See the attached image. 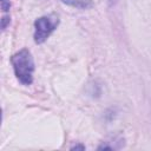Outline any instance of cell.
I'll return each mask as SVG.
<instances>
[{
  "label": "cell",
  "mask_w": 151,
  "mask_h": 151,
  "mask_svg": "<svg viewBox=\"0 0 151 151\" xmlns=\"http://www.w3.org/2000/svg\"><path fill=\"white\" fill-rule=\"evenodd\" d=\"M73 149H81V150H84V149H85V146H83V145H77V146H73V147H72V150H73Z\"/></svg>",
  "instance_id": "52a82bcc"
},
{
  "label": "cell",
  "mask_w": 151,
  "mask_h": 151,
  "mask_svg": "<svg viewBox=\"0 0 151 151\" xmlns=\"http://www.w3.org/2000/svg\"><path fill=\"white\" fill-rule=\"evenodd\" d=\"M107 2H109V5H114L118 2V0H107Z\"/></svg>",
  "instance_id": "8992f818"
},
{
  "label": "cell",
  "mask_w": 151,
  "mask_h": 151,
  "mask_svg": "<svg viewBox=\"0 0 151 151\" xmlns=\"http://www.w3.org/2000/svg\"><path fill=\"white\" fill-rule=\"evenodd\" d=\"M14 74L22 85H31L33 81L34 60L27 48H22L14 53L11 58Z\"/></svg>",
  "instance_id": "6da1fadb"
},
{
  "label": "cell",
  "mask_w": 151,
  "mask_h": 151,
  "mask_svg": "<svg viewBox=\"0 0 151 151\" xmlns=\"http://www.w3.org/2000/svg\"><path fill=\"white\" fill-rule=\"evenodd\" d=\"M60 1L67 6L80 9H86L92 7V0H60Z\"/></svg>",
  "instance_id": "3957f363"
},
{
  "label": "cell",
  "mask_w": 151,
  "mask_h": 151,
  "mask_svg": "<svg viewBox=\"0 0 151 151\" xmlns=\"http://www.w3.org/2000/svg\"><path fill=\"white\" fill-rule=\"evenodd\" d=\"M59 17L55 13L48 15H42L34 21V41L37 44H42L47 40L51 33L58 27Z\"/></svg>",
  "instance_id": "7a4b0ae2"
},
{
  "label": "cell",
  "mask_w": 151,
  "mask_h": 151,
  "mask_svg": "<svg viewBox=\"0 0 151 151\" xmlns=\"http://www.w3.org/2000/svg\"><path fill=\"white\" fill-rule=\"evenodd\" d=\"M7 24H9V17L8 15H4L1 19V28L5 29L7 27Z\"/></svg>",
  "instance_id": "5b68a950"
},
{
  "label": "cell",
  "mask_w": 151,
  "mask_h": 151,
  "mask_svg": "<svg viewBox=\"0 0 151 151\" xmlns=\"http://www.w3.org/2000/svg\"><path fill=\"white\" fill-rule=\"evenodd\" d=\"M11 7V1L9 0H1V8L4 12H7Z\"/></svg>",
  "instance_id": "277c9868"
}]
</instances>
